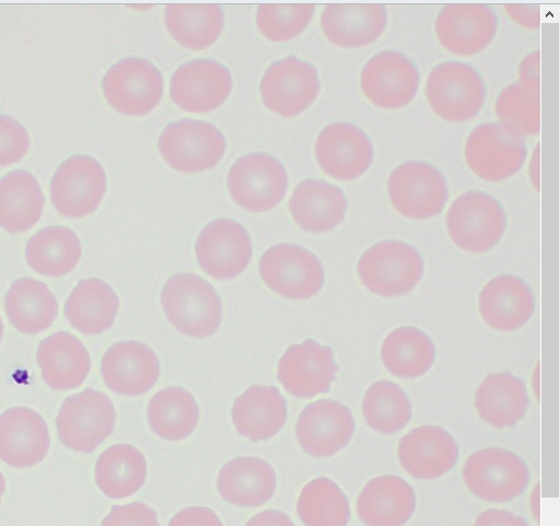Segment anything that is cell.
Masks as SVG:
<instances>
[{
    "mask_svg": "<svg viewBox=\"0 0 560 526\" xmlns=\"http://www.w3.org/2000/svg\"><path fill=\"white\" fill-rule=\"evenodd\" d=\"M245 526H295L282 511L266 510L253 516Z\"/></svg>",
    "mask_w": 560,
    "mask_h": 526,
    "instance_id": "obj_51",
    "label": "cell"
},
{
    "mask_svg": "<svg viewBox=\"0 0 560 526\" xmlns=\"http://www.w3.org/2000/svg\"><path fill=\"white\" fill-rule=\"evenodd\" d=\"M420 253L399 241L381 242L360 258L358 273L362 284L372 293L395 297L410 293L423 276Z\"/></svg>",
    "mask_w": 560,
    "mask_h": 526,
    "instance_id": "obj_2",
    "label": "cell"
},
{
    "mask_svg": "<svg viewBox=\"0 0 560 526\" xmlns=\"http://www.w3.org/2000/svg\"><path fill=\"white\" fill-rule=\"evenodd\" d=\"M44 209V192L31 173L15 171L0 180V229L25 233L36 226Z\"/></svg>",
    "mask_w": 560,
    "mask_h": 526,
    "instance_id": "obj_34",
    "label": "cell"
},
{
    "mask_svg": "<svg viewBox=\"0 0 560 526\" xmlns=\"http://www.w3.org/2000/svg\"><path fill=\"white\" fill-rule=\"evenodd\" d=\"M394 209L411 220L440 214L448 199L443 174L427 162H407L393 171L387 184Z\"/></svg>",
    "mask_w": 560,
    "mask_h": 526,
    "instance_id": "obj_8",
    "label": "cell"
},
{
    "mask_svg": "<svg viewBox=\"0 0 560 526\" xmlns=\"http://www.w3.org/2000/svg\"><path fill=\"white\" fill-rule=\"evenodd\" d=\"M362 411L368 425L383 434L400 431L412 416L409 397L399 385L389 381H380L370 386Z\"/></svg>",
    "mask_w": 560,
    "mask_h": 526,
    "instance_id": "obj_42",
    "label": "cell"
},
{
    "mask_svg": "<svg viewBox=\"0 0 560 526\" xmlns=\"http://www.w3.org/2000/svg\"><path fill=\"white\" fill-rule=\"evenodd\" d=\"M26 258L36 272L49 278H61L78 267L82 258V244L72 230L48 226L31 238Z\"/></svg>",
    "mask_w": 560,
    "mask_h": 526,
    "instance_id": "obj_36",
    "label": "cell"
},
{
    "mask_svg": "<svg viewBox=\"0 0 560 526\" xmlns=\"http://www.w3.org/2000/svg\"><path fill=\"white\" fill-rule=\"evenodd\" d=\"M168 526H223V523L213 510L190 506L178 512Z\"/></svg>",
    "mask_w": 560,
    "mask_h": 526,
    "instance_id": "obj_47",
    "label": "cell"
},
{
    "mask_svg": "<svg viewBox=\"0 0 560 526\" xmlns=\"http://www.w3.org/2000/svg\"><path fill=\"white\" fill-rule=\"evenodd\" d=\"M479 311L485 323L492 329L512 331L529 320L535 311V297L523 279L502 274L482 289Z\"/></svg>",
    "mask_w": 560,
    "mask_h": 526,
    "instance_id": "obj_25",
    "label": "cell"
},
{
    "mask_svg": "<svg viewBox=\"0 0 560 526\" xmlns=\"http://www.w3.org/2000/svg\"><path fill=\"white\" fill-rule=\"evenodd\" d=\"M540 483L538 482L534 488L530 496V510L534 517L539 522L540 516Z\"/></svg>",
    "mask_w": 560,
    "mask_h": 526,
    "instance_id": "obj_53",
    "label": "cell"
},
{
    "mask_svg": "<svg viewBox=\"0 0 560 526\" xmlns=\"http://www.w3.org/2000/svg\"><path fill=\"white\" fill-rule=\"evenodd\" d=\"M373 157L371 140L352 124L329 125L316 142V159L322 171L340 182H351L364 175Z\"/></svg>",
    "mask_w": 560,
    "mask_h": 526,
    "instance_id": "obj_18",
    "label": "cell"
},
{
    "mask_svg": "<svg viewBox=\"0 0 560 526\" xmlns=\"http://www.w3.org/2000/svg\"><path fill=\"white\" fill-rule=\"evenodd\" d=\"M12 325L23 334L38 335L49 329L59 313V303L47 284L33 278L15 281L5 299Z\"/></svg>",
    "mask_w": 560,
    "mask_h": 526,
    "instance_id": "obj_35",
    "label": "cell"
},
{
    "mask_svg": "<svg viewBox=\"0 0 560 526\" xmlns=\"http://www.w3.org/2000/svg\"><path fill=\"white\" fill-rule=\"evenodd\" d=\"M51 445L44 417L27 407H15L0 416V459L12 467L40 464Z\"/></svg>",
    "mask_w": 560,
    "mask_h": 526,
    "instance_id": "obj_22",
    "label": "cell"
},
{
    "mask_svg": "<svg viewBox=\"0 0 560 526\" xmlns=\"http://www.w3.org/2000/svg\"><path fill=\"white\" fill-rule=\"evenodd\" d=\"M499 125L516 136L533 137L540 132V94L518 83L504 89L495 102Z\"/></svg>",
    "mask_w": 560,
    "mask_h": 526,
    "instance_id": "obj_43",
    "label": "cell"
},
{
    "mask_svg": "<svg viewBox=\"0 0 560 526\" xmlns=\"http://www.w3.org/2000/svg\"><path fill=\"white\" fill-rule=\"evenodd\" d=\"M162 305L170 323L195 339L215 335L223 319L222 301L215 289L194 273L170 278L162 292Z\"/></svg>",
    "mask_w": 560,
    "mask_h": 526,
    "instance_id": "obj_1",
    "label": "cell"
},
{
    "mask_svg": "<svg viewBox=\"0 0 560 526\" xmlns=\"http://www.w3.org/2000/svg\"><path fill=\"white\" fill-rule=\"evenodd\" d=\"M147 476L145 456L130 444L109 447L100 456L96 464V482L112 499L133 495L143 487Z\"/></svg>",
    "mask_w": 560,
    "mask_h": 526,
    "instance_id": "obj_37",
    "label": "cell"
},
{
    "mask_svg": "<svg viewBox=\"0 0 560 526\" xmlns=\"http://www.w3.org/2000/svg\"><path fill=\"white\" fill-rule=\"evenodd\" d=\"M222 498L238 506L257 507L267 503L277 490L273 467L258 457H238L228 461L218 478Z\"/></svg>",
    "mask_w": 560,
    "mask_h": 526,
    "instance_id": "obj_31",
    "label": "cell"
},
{
    "mask_svg": "<svg viewBox=\"0 0 560 526\" xmlns=\"http://www.w3.org/2000/svg\"><path fill=\"white\" fill-rule=\"evenodd\" d=\"M416 509L413 488L394 475L371 479L362 489L357 513L366 526H402Z\"/></svg>",
    "mask_w": 560,
    "mask_h": 526,
    "instance_id": "obj_27",
    "label": "cell"
},
{
    "mask_svg": "<svg viewBox=\"0 0 560 526\" xmlns=\"http://www.w3.org/2000/svg\"><path fill=\"white\" fill-rule=\"evenodd\" d=\"M165 23L172 37L184 48L201 51L213 46L224 30L219 5H167Z\"/></svg>",
    "mask_w": 560,
    "mask_h": 526,
    "instance_id": "obj_38",
    "label": "cell"
},
{
    "mask_svg": "<svg viewBox=\"0 0 560 526\" xmlns=\"http://www.w3.org/2000/svg\"><path fill=\"white\" fill-rule=\"evenodd\" d=\"M435 359L431 338L415 327H400L390 332L382 346V361L395 376L416 378L425 374Z\"/></svg>",
    "mask_w": 560,
    "mask_h": 526,
    "instance_id": "obj_40",
    "label": "cell"
},
{
    "mask_svg": "<svg viewBox=\"0 0 560 526\" xmlns=\"http://www.w3.org/2000/svg\"><path fill=\"white\" fill-rule=\"evenodd\" d=\"M506 15L525 30L535 31L540 27V9L538 5H504Z\"/></svg>",
    "mask_w": 560,
    "mask_h": 526,
    "instance_id": "obj_50",
    "label": "cell"
},
{
    "mask_svg": "<svg viewBox=\"0 0 560 526\" xmlns=\"http://www.w3.org/2000/svg\"><path fill=\"white\" fill-rule=\"evenodd\" d=\"M518 84L524 89L540 94V51L529 54L518 68Z\"/></svg>",
    "mask_w": 560,
    "mask_h": 526,
    "instance_id": "obj_48",
    "label": "cell"
},
{
    "mask_svg": "<svg viewBox=\"0 0 560 526\" xmlns=\"http://www.w3.org/2000/svg\"><path fill=\"white\" fill-rule=\"evenodd\" d=\"M119 297L105 281L92 278L82 280L69 296L65 314L68 322L88 336L109 330L119 312Z\"/></svg>",
    "mask_w": 560,
    "mask_h": 526,
    "instance_id": "obj_32",
    "label": "cell"
},
{
    "mask_svg": "<svg viewBox=\"0 0 560 526\" xmlns=\"http://www.w3.org/2000/svg\"><path fill=\"white\" fill-rule=\"evenodd\" d=\"M259 269L268 288L288 300H308L325 282L320 260L294 244H280L268 249L261 257Z\"/></svg>",
    "mask_w": 560,
    "mask_h": 526,
    "instance_id": "obj_9",
    "label": "cell"
},
{
    "mask_svg": "<svg viewBox=\"0 0 560 526\" xmlns=\"http://www.w3.org/2000/svg\"><path fill=\"white\" fill-rule=\"evenodd\" d=\"M315 7L310 4L260 5L257 26L262 36L273 43H287L299 37L310 25Z\"/></svg>",
    "mask_w": 560,
    "mask_h": 526,
    "instance_id": "obj_44",
    "label": "cell"
},
{
    "mask_svg": "<svg viewBox=\"0 0 560 526\" xmlns=\"http://www.w3.org/2000/svg\"><path fill=\"white\" fill-rule=\"evenodd\" d=\"M148 419L155 434L167 441L189 437L198 425L200 409L192 394L182 387H168L150 401Z\"/></svg>",
    "mask_w": 560,
    "mask_h": 526,
    "instance_id": "obj_39",
    "label": "cell"
},
{
    "mask_svg": "<svg viewBox=\"0 0 560 526\" xmlns=\"http://www.w3.org/2000/svg\"><path fill=\"white\" fill-rule=\"evenodd\" d=\"M527 156L523 138L499 124L478 126L468 137L465 159L480 179L500 183L516 174Z\"/></svg>",
    "mask_w": 560,
    "mask_h": 526,
    "instance_id": "obj_13",
    "label": "cell"
},
{
    "mask_svg": "<svg viewBox=\"0 0 560 526\" xmlns=\"http://www.w3.org/2000/svg\"><path fill=\"white\" fill-rule=\"evenodd\" d=\"M233 89L229 69L213 60H197L184 65L171 83L173 102L190 114H208L228 101Z\"/></svg>",
    "mask_w": 560,
    "mask_h": 526,
    "instance_id": "obj_17",
    "label": "cell"
},
{
    "mask_svg": "<svg viewBox=\"0 0 560 526\" xmlns=\"http://www.w3.org/2000/svg\"><path fill=\"white\" fill-rule=\"evenodd\" d=\"M202 270L213 279L231 280L241 276L253 257V244L246 229L230 219L208 224L196 245Z\"/></svg>",
    "mask_w": 560,
    "mask_h": 526,
    "instance_id": "obj_15",
    "label": "cell"
},
{
    "mask_svg": "<svg viewBox=\"0 0 560 526\" xmlns=\"http://www.w3.org/2000/svg\"><path fill=\"white\" fill-rule=\"evenodd\" d=\"M107 190L103 166L93 157L77 155L66 161L51 180V200L69 219H83L97 211Z\"/></svg>",
    "mask_w": 560,
    "mask_h": 526,
    "instance_id": "obj_12",
    "label": "cell"
},
{
    "mask_svg": "<svg viewBox=\"0 0 560 526\" xmlns=\"http://www.w3.org/2000/svg\"><path fill=\"white\" fill-rule=\"evenodd\" d=\"M298 513L306 526H347L351 517L348 498L326 477L316 478L303 488Z\"/></svg>",
    "mask_w": 560,
    "mask_h": 526,
    "instance_id": "obj_41",
    "label": "cell"
},
{
    "mask_svg": "<svg viewBox=\"0 0 560 526\" xmlns=\"http://www.w3.org/2000/svg\"><path fill=\"white\" fill-rule=\"evenodd\" d=\"M232 418L242 436L267 441L285 425L287 401L276 386L254 385L235 400Z\"/></svg>",
    "mask_w": 560,
    "mask_h": 526,
    "instance_id": "obj_29",
    "label": "cell"
},
{
    "mask_svg": "<svg viewBox=\"0 0 560 526\" xmlns=\"http://www.w3.org/2000/svg\"><path fill=\"white\" fill-rule=\"evenodd\" d=\"M474 526H529V524L523 517L506 510L488 509L477 516Z\"/></svg>",
    "mask_w": 560,
    "mask_h": 526,
    "instance_id": "obj_49",
    "label": "cell"
},
{
    "mask_svg": "<svg viewBox=\"0 0 560 526\" xmlns=\"http://www.w3.org/2000/svg\"><path fill=\"white\" fill-rule=\"evenodd\" d=\"M289 206L295 223L311 234L332 232L342 223L348 208L339 187L316 179L301 183Z\"/></svg>",
    "mask_w": 560,
    "mask_h": 526,
    "instance_id": "obj_28",
    "label": "cell"
},
{
    "mask_svg": "<svg viewBox=\"0 0 560 526\" xmlns=\"http://www.w3.org/2000/svg\"><path fill=\"white\" fill-rule=\"evenodd\" d=\"M463 478L477 498L500 503L515 499L526 489L529 472L524 460L515 453L488 447L468 457Z\"/></svg>",
    "mask_w": 560,
    "mask_h": 526,
    "instance_id": "obj_6",
    "label": "cell"
},
{
    "mask_svg": "<svg viewBox=\"0 0 560 526\" xmlns=\"http://www.w3.org/2000/svg\"><path fill=\"white\" fill-rule=\"evenodd\" d=\"M159 149L165 162L175 171L198 174L214 168L221 162L226 141L211 124L182 120L164 130Z\"/></svg>",
    "mask_w": 560,
    "mask_h": 526,
    "instance_id": "obj_7",
    "label": "cell"
},
{
    "mask_svg": "<svg viewBox=\"0 0 560 526\" xmlns=\"http://www.w3.org/2000/svg\"><path fill=\"white\" fill-rule=\"evenodd\" d=\"M355 421L343 404L323 399L310 404L300 414L296 437L301 447L314 457H330L351 441Z\"/></svg>",
    "mask_w": 560,
    "mask_h": 526,
    "instance_id": "obj_20",
    "label": "cell"
},
{
    "mask_svg": "<svg viewBox=\"0 0 560 526\" xmlns=\"http://www.w3.org/2000/svg\"><path fill=\"white\" fill-rule=\"evenodd\" d=\"M525 383L509 373L488 375L475 395V406L479 417L497 429L513 426L528 407Z\"/></svg>",
    "mask_w": 560,
    "mask_h": 526,
    "instance_id": "obj_33",
    "label": "cell"
},
{
    "mask_svg": "<svg viewBox=\"0 0 560 526\" xmlns=\"http://www.w3.org/2000/svg\"><path fill=\"white\" fill-rule=\"evenodd\" d=\"M506 217L501 203L482 191L462 195L451 206L446 229L453 243L469 253H483L502 238Z\"/></svg>",
    "mask_w": 560,
    "mask_h": 526,
    "instance_id": "obj_5",
    "label": "cell"
},
{
    "mask_svg": "<svg viewBox=\"0 0 560 526\" xmlns=\"http://www.w3.org/2000/svg\"><path fill=\"white\" fill-rule=\"evenodd\" d=\"M419 71L404 55L383 51L373 57L361 73V89L376 107L387 110L409 105L419 89Z\"/></svg>",
    "mask_w": 560,
    "mask_h": 526,
    "instance_id": "obj_16",
    "label": "cell"
},
{
    "mask_svg": "<svg viewBox=\"0 0 560 526\" xmlns=\"http://www.w3.org/2000/svg\"><path fill=\"white\" fill-rule=\"evenodd\" d=\"M339 367L330 347L307 339L289 347L279 362L278 378L299 398H312L330 390Z\"/></svg>",
    "mask_w": 560,
    "mask_h": 526,
    "instance_id": "obj_19",
    "label": "cell"
},
{
    "mask_svg": "<svg viewBox=\"0 0 560 526\" xmlns=\"http://www.w3.org/2000/svg\"><path fill=\"white\" fill-rule=\"evenodd\" d=\"M102 526H160L158 514L143 502L113 506Z\"/></svg>",
    "mask_w": 560,
    "mask_h": 526,
    "instance_id": "obj_46",
    "label": "cell"
},
{
    "mask_svg": "<svg viewBox=\"0 0 560 526\" xmlns=\"http://www.w3.org/2000/svg\"><path fill=\"white\" fill-rule=\"evenodd\" d=\"M498 20L481 4L446 5L435 21L436 37L452 55L470 57L482 52L493 40Z\"/></svg>",
    "mask_w": 560,
    "mask_h": 526,
    "instance_id": "obj_21",
    "label": "cell"
},
{
    "mask_svg": "<svg viewBox=\"0 0 560 526\" xmlns=\"http://www.w3.org/2000/svg\"><path fill=\"white\" fill-rule=\"evenodd\" d=\"M108 104L125 116L152 113L164 95V78L150 61L128 58L113 67L103 80Z\"/></svg>",
    "mask_w": 560,
    "mask_h": 526,
    "instance_id": "obj_11",
    "label": "cell"
},
{
    "mask_svg": "<svg viewBox=\"0 0 560 526\" xmlns=\"http://www.w3.org/2000/svg\"><path fill=\"white\" fill-rule=\"evenodd\" d=\"M387 26V12L380 4H332L322 15L326 38L345 49L366 47L376 42Z\"/></svg>",
    "mask_w": 560,
    "mask_h": 526,
    "instance_id": "obj_26",
    "label": "cell"
},
{
    "mask_svg": "<svg viewBox=\"0 0 560 526\" xmlns=\"http://www.w3.org/2000/svg\"><path fill=\"white\" fill-rule=\"evenodd\" d=\"M540 145L537 144L533 152V157L529 166L530 179L534 188L540 191Z\"/></svg>",
    "mask_w": 560,
    "mask_h": 526,
    "instance_id": "obj_52",
    "label": "cell"
},
{
    "mask_svg": "<svg viewBox=\"0 0 560 526\" xmlns=\"http://www.w3.org/2000/svg\"><path fill=\"white\" fill-rule=\"evenodd\" d=\"M229 190L235 203L254 213L275 209L284 198L289 180L273 156L254 153L240 159L229 174Z\"/></svg>",
    "mask_w": 560,
    "mask_h": 526,
    "instance_id": "obj_10",
    "label": "cell"
},
{
    "mask_svg": "<svg viewBox=\"0 0 560 526\" xmlns=\"http://www.w3.org/2000/svg\"><path fill=\"white\" fill-rule=\"evenodd\" d=\"M7 490V480L2 472H0V502H2V498Z\"/></svg>",
    "mask_w": 560,
    "mask_h": 526,
    "instance_id": "obj_54",
    "label": "cell"
},
{
    "mask_svg": "<svg viewBox=\"0 0 560 526\" xmlns=\"http://www.w3.org/2000/svg\"><path fill=\"white\" fill-rule=\"evenodd\" d=\"M117 412L104 393L86 389L69 397L57 418L60 441L79 453H93L116 426Z\"/></svg>",
    "mask_w": 560,
    "mask_h": 526,
    "instance_id": "obj_4",
    "label": "cell"
},
{
    "mask_svg": "<svg viewBox=\"0 0 560 526\" xmlns=\"http://www.w3.org/2000/svg\"><path fill=\"white\" fill-rule=\"evenodd\" d=\"M30 149L27 129L14 118L0 116V167L20 163Z\"/></svg>",
    "mask_w": 560,
    "mask_h": 526,
    "instance_id": "obj_45",
    "label": "cell"
},
{
    "mask_svg": "<svg viewBox=\"0 0 560 526\" xmlns=\"http://www.w3.org/2000/svg\"><path fill=\"white\" fill-rule=\"evenodd\" d=\"M3 337H4V323H3L2 318H0V342H2Z\"/></svg>",
    "mask_w": 560,
    "mask_h": 526,
    "instance_id": "obj_55",
    "label": "cell"
},
{
    "mask_svg": "<svg viewBox=\"0 0 560 526\" xmlns=\"http://www.w3.org/2000/svg\"><path fill=\"white\" fill-rule=\"evenodd\" d=\"M37 358L45 382L55 390L80 387L91 372L89 350L78 337L67 331L43 340Z\"/></svg>",
    "mask_w": 560,
    "mask_h": 526,
    "instance_id": "obj_30",
    "label": "cell"
},
{
    "mask_svg": "<svg viewBox=\"0 0 560 526\" xmlns=\"http://www.w3.org/2000/svg\"><path fill=\"white\" fill-rule=\"evenodd\" d=\"M425 93L432 110L451 124L472 119L486 101L481 75L471 66L456 61L443 62L432 70Z\"/></svg>",
    "mask_w": 560,
    "mask_h": 526,
    "instance_id": "obj_3",
    "label": "cell"
},
{
    "mask_svg": "<svg viewBox=\"0 0 560 526\" xmlns=\"http://www.w3.org/2000/svg\"><path fill=\"white\" fill-rule=\"evenodd\" d=\"M319 92L317 70L295 57L271 65L260 84L265 106L285 118L296 117L310 108Z\"/></svg>",
    "mask_w": 560,
    "mask_h": 526,
    "instance_id": "obj_14",
    "label": "cell"
},
{
    "mask_svg": "<svg viewBox=\"0 0 560 526\" xmlns=\"http://www.w3.org/2000/svg\"><path fill=\"white\" fill-rule=\"evenodd\" d=\"M102 374L113 391L135 397L145 394L156 384L161 363L156 353L145 343L120 341L104 355Z\"/></svg>",
    "mask_w": 560,
    "mask_h": 526,
    "instance_id": "obj_23",
    "label": "cell"
},
{
    "mask_svg": "<svg viewBox=\"0 0 560 526\" xmlns=\"http://www.w3.org/2000/svg\"><path fill=\"white\" fill-rule=\"evenodd\" d=\"M398 457L404 469L412 477L432 480L447 474L455 466L458 445L443 428L422 425L400 440Z\"/></svg>",
    "mask_w": 560,
    "mask_h": 526,
    "instance_id": "obj_24",
    "label": "cell"
}]
</instances>
